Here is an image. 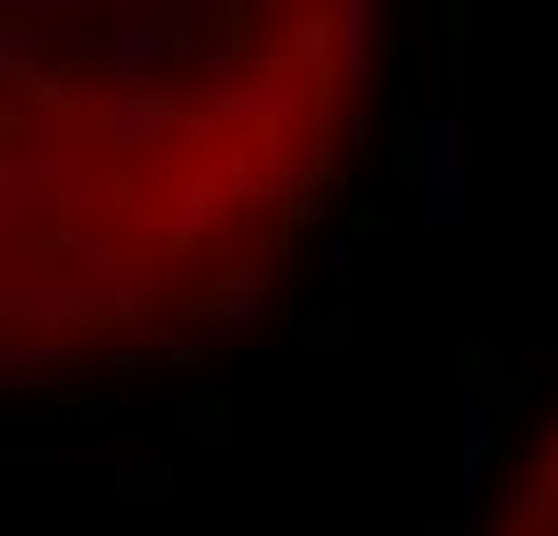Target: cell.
Here are the masks:
<instances>
[{"instance_id": "6da1fadb", "label": "cell", "mask_w": 558, "mask_h": 536, "mask_svg": "<svg viewBox=\"0 0 558 536\" xmlns=\"http://www.w3.org/2000/svg\"><path fill=\"white\" fill-rule=\"evenodd\" d=\"M414 196H421V232L472 226V131L450 109L414 124Z\"/></svg>"}, {"instance_id": "7a4b0ae2", "label": "cell", "mask_w": 558, "mask_h": 536, "mask_svg": "<svg viewBox=\"0 0 558 536\" xmlns=\"http://www.w3.org/2000/svg\"><path fill=\"white\" fill-rule=\"evenodd\" d=\"M457 456H464V529H478L486 522V464L500 456V406L486 392H464V442H457Z\"/></svg>"}, {"instance_id": "3957f363", "label": "cell", "mask_w": 558, "mask_h": 536, "mask_svg": "<svg viewBox=\"0 0 558 536\" xmlns=\"http://www.w3.org/2000/svg\"><path fill=\"white\" fill-rule=\"evenodd\" d=\"M167 44H174V29H167L160 15H145V8H124V15H117V29H109V51H117V95L153 87V81H145V65L160 59Z\"/></svg>"}, {"instance_id": "277c9868", "label": "cell", "mask_w": 558, "mask_h": 536, "mask_svg": "<svg viewBox=\"0 0 558 536\" xmlns=\"http://www.w3.org/2000/svg\"><path fill=\"white\" fill-rule=\"evenodd\" d=\"M8 464H102V472H124L117 442H8Z\"/></svg>"}, {"instance_id": "5b68a950", "label": "cell", "mask_w": 558, "mask_h": 536, "mask_svg": "<svg viewBox=\"0 0 558 536\" xmlns=\"http://www.w3.org/2000/svg\"><path fill=\"white\" fill-rule=\"evenodd\" d=\"M341 73H349V81L371 73V8H363V0L341 8Z\"/></svg>"}, {"instance_id": "8992f818", "label": "cell", "mask_w": 558, "mask_h": 536, "mask_svg": "<svg viewBox=\"0 0 558 536\" xmlns=\"http://www.w3.org/2000/svg\"><path fill=\"white\" fill-rule=\"evenodd\" d=\"M0 65H8L15 87H37V37L22 22H0Z\"/></svg>"}, {"instance_id": "52a82bcc", "label": "cell", "mask_w": 558, "mask_h": 536, "mask_svg": "<svg viewBox=\"0 0 558 536\" xmlns=\"http://www.w3.org/2000/svg\"><path fill=\"white\" fill-rule=\"evenodd\" d=\"M117 486H124L131 500H167L174 486H182V472H174V464H124Z\"/></svg>"}, {"instance_id": "ba28073f", "label": "cell", "mask_w": 558, "mask_h": 536, "mask_svg": "<svg viewBox=\"0 0 558 536\" xmlns=\"http://www.w3.org/2000/svg\"><path fill=\"white\" fill-rule=\"evenodd\" d=\"M349 254H355V240H349V232H327V240H319V261H327V276H333V283H349Z\"/></svg>"}, {"instance_id": "9c48e42d", "label": "cell", "mask_w": 558, "mask_h": 536, "mask_svg": "<svg viewBox=\"0 0 558 536\" xmlns=\"http://www.w3.org/2000/svg\"><path fill=\"white\" fill-rule=\"evenodd\" d=\"M341 138H349V153L363 160V153H371V138H377V117H371V109H355L349 124H341Z\"/></svg>"}, {"instance_id": "30bf717a", "label": "cell", "mask_w": 558, "mask_h": 536, "mask_svg": "<svg viewBox=\"0 0 558 536\" xmlns=\"http://www.w3.org/2000/svg\"><path fill=\"white\" fill-rule=\"evenodd\" d=\"M537 472H544V478H551V486H558V428L544 435V450H537Z\"/></svg>"}]
</instances>
